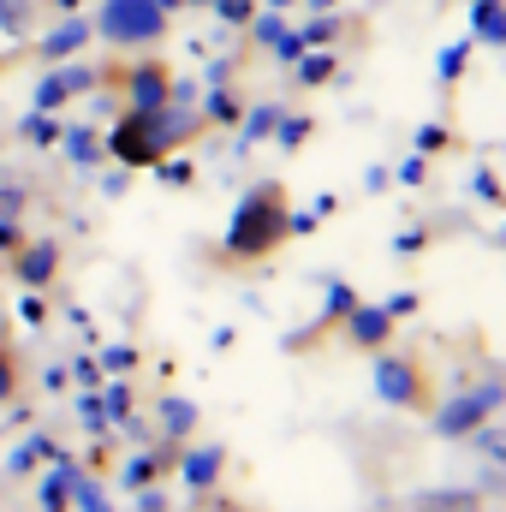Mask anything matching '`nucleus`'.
<instances>
[{"mask_svg": "<svg viewBox=\"0 0 506 512\" xmlns=\"http://www.w3.org/2000/svg\"><path fill=\"white\" fill-rule=\"evenodd\" d=\"M18 274H24V280H48V274H54V251H48V245L24 251V262H18Z\"/></svg>", "mask_w": 506, "mask_h": 512, "instance_id": "9b49d317", "label": "nucleus"}, {"mask_svg": "<svg viewBox=\"0 0 506 512\" xmlns=\"http://www.w3.org/2000/svg\"><path fill=\"white\" fill-rule=\"evenodd\" d=\"M215 465H221V453H203V459L191 465V477H197V483H209V477H215Z\"/></svg>", "mask_w": 506, "mask_h": 512, "instance_id": "aec40b11", "label": "nucleus"}, {"mask_svg": "<svg viewBox=\"0 0 506 512\" xmlns=\"http://www.w3.org/2000/svg\"><path fill=\"white\" fill-rule=\"evenodd\" d=\"M155 6H161V12H167V6H179V0H155Z\"/></svg>", "mask_w": 506, "mask_h": 512, "instance_id": "5701e85b", "label": "nucleus"}, {"mask_svg": "<svg viewBox=\"0 0 506 512\" xmlns=\"http://www.w3.org/2000/svg\"><path fill=\"white\" fill-rule=\"evenodd\" d=\"M477 36L483 42H506V6L501 0H477Z\"/></svg>", "mask_w": 506, "mask_h": 512, "instance_id": "1a4fd4ad", "label": "nucleus"}, {"mask_svg": "<svg viewBox=\"0 0 506 512\" xmlns=\"http://www.w3.org/2000/svg\"><path fill=\"white\" fill-rule=\"evenodd\" d=\"M209 120H215V126H239L245 114H239V102H233L227 90H215V96H209Z\"/></svg>", "mask_w": 506, "mask_h": 512, "instance_id": "f8f14e48", "label": "nucleus"}, {"mask_svg": "<svg viewBox=\"0 0 506 512\" xmlns=\"http://www.w3.org/2000/svg\"><path fill=\"white\" fill-rule=\"evenodd\" d=\"M108 149H114V161H126V167H161V155H167V114H131L108 131Z\"/></svg>", "mask_w": 506, "mask_h": 512, "instance_id": "f03ea898", "label": "nucleus"}, {"mask_svg": "<svg viewBox=\"0 0 506 512\" xmlns=\"http://www.w3.org/2000/svg\"><path fill=\"white\" fill-rule=\"evenodd\" d=\"M24 18H30V0H0V30H24Z\"/></svg>", "mask_w": 506, "mask_h": 512, "instance_id": "ddd939ff", "label": "nucleus"}, {"mask_svg": "<svg viewBox=\"0 0 506 512\" xmlns=\"http://www.w3.org/2000/svg\"><path fill=\"white\" fill-rule=\"evenodd\" d=\"M387 334H393V316L387 310H358L352 316V340L358 346H387Z\"/></svg>", "mask_w": 506, "mask_h": 512, "instance_id": "6e6552de", "label": "nucleus"}, {"mask_svg": "<svg viewBox=\"0 0 506 512\" xmlns=\"http://www.w3.org/2000/svg\"><path fill=\"white\" fill-rule=\"evenodd\" d=\"M334 30H340V24H334V18H316V24H310V30H304V36H298V42H328V36H334Z\"/></svg>", "mask_w": 506, "mask_h": 512, "instance_id": "dca6fc26", "label": "nucleus"}, {"mask_svg": "<svg viewBox=\"0 0 506 512\" xmlns=\"http://www.w3.org/2000/svg\"><path fill=\"white\" fill-rule=\"evenodd\" d=\"M215 12H221L227 24H245V18H251V0H215Z\"/></svg>", "mask_w": 506, "mask_h": 512, "instance_id": "2eb2a0df", "label": "nucleus"}, {"mask_svg": "<svg viewBox=\"0 0 506 512\" xmlns=\"http://www.w3.org/2000/svg\"><path fill=\"white\" fill-rule=\"evenodd\" d=\"M316 6H334V0H316Z\"/></svg>", "mask_w": 506, "mask_h": 512, "instance_id": "a878e982", "label": "nucleus"}, {"mask_svg": "<svg viewBox=\"0 0 506 512\" xmlns=\"http://www.w3.org/2000/svg\"><path fill=\"white\" fill-rule=\"evenodd\" d=\"M274 126H280V108H262L251 120V137H262V131H274Z\"/></svg>", "mask_w": 506, "mask_h": 512, "instance_id": "412c9836", "label": "nucleus"}, {"mask_svg": "<svg viewBox=\"0 0 506 512\" xmlns=\"http://www.w3.org/2000/svg\"><path fill=\"white\" fill-rule=\"evenodd\" d=\"M280 137H286V143H304V137H310V120H286Z\"/></svg>", "mask_w": 506, "mask_h": 512, "instance_id": "4be33fe9", "label": "nucleus"}, {"mask_svg": "<svg viewBox=\"0 0 506 512\" xmlns=\"http://www.w3.org/2000/svg\"><path fill=\"white\" fill-rule=\"evenodd\" d=\"M84 84H90V72H78V66H66L60 78H48V84H42V96H36V108L48 114V108H60V102H66L72 90H84Z\"/></svg>", "mask_w": 506, "mask_h": 512, "instance_id": "0eeeda50", "label": "nucleus"}, {"mask_svg": "<svg viewBox=\"0 0 506 512\" xmlns=\"http://www.w3.org/2000/svg\"><path fill=\"white\" fill-rule=\"evenodd\" d=\"M72 155H78V161H96V137H90V131H72Z\"/></svg>", "mask_w": 506, "mask_h": 512, "instance_id": "f3484780", "label": "nucleus"}, {"mask_svg": "<svg viewBox=\"0 0 506 512\" xmlns=\"http://www.w3.org/2000/svg\"><path fill=\"white\" fill-rule=\"evenodd\" d=\"M465 60H471V48H465V42H459V48H447V54H441V78H459V72H465Z\"/></svg>", "mask_w": 506, "mask_h": 512, "instance_id": "4468645a", "label": "nucleus"}, {"mask_svg": "<svg viewBox=\"0 0 506 512\" xmlns=\"http://www.w3.org/2000/svg\"><path fill=\"white\" fill-rule=\"evenodd\" d=\"M167 102H173V72L155 66V60L131 66L126 72V108L131 114H167Z\"/></svg>", "mask_w": 506, "mask_h": 512, "instance_id": "20e7f679", "label": "nucleus"}, {"mask_svg": "<svg viewBox=\"0 0 506 512\" xmlns=\"http://www.w3.org/2000/svg\"><path fill=\"white\" fill-rule=\"evenodd\" d=\"M381 399L387 405H423V393H429V382H423V370L417 364H405V358H381Z\"/></svg>", "mask_w": 506, "mask_h": 512, "instance_id": "39448f33", "label": "nucleus"}, {"mask_svg": "<svg viewBox=\"0 0 506 512\" xmlns=\"http://www.w3.org/2000/svg\"><path fill=\"white\" fill-rule=\"evenodd\" d=\"M48 6H78V0H48Z\"/></svg>", "mask_w": 506, "mask_h": 512, "instance_id": "393cba45", "label": "nucleus"}, {"mask_svg": "<svg viewBox=\"0 0 506 512\" xmlns=\"http://www.w3.org/2000/svg\"><path fill=\"white\" fill-rule=\"evenodd\" d=\"M12 387H18V370H12V358L0 352V399H12Z\"/></svg>", "mask_w": 506, "mask_h": 512, "instance_id": "a211bd4d", "label": "nucleus"}, {"mask_svg": "<svg viewBox=\"0 0 506 512\" xmlns=\"http://www.w3.org/2000/svg\"><path fill=\"white\" fill-rule=\"evenodd\" d=\"M24 137H36V143H48V137H54V120H42V114H36V120H24Z\"/></svg>", "mask_w": 506, "mask_h": 512, "instance_id": "6ab92c4d", "label": "nucleus"}, {"mask_svg": "<svg viewBox=\"0 0 506 512\" xmlns=\"http://www.w3.org/2000/svg\"><path fill=\"white\" fill-rule=\"evenodd\" d=\"M84 36H90V24H84V18H66V24L42 42V54H48V60H66V54H78V48H84Z\"/></svg>", "mask_w": 506, "mask_h": 512, "instance_id": "423d86ee", "label": "nucleus"}, {"mask_svg": "<svg viewBox=\"0 0 506 512\" xmlns=\"http://www.w3.org/2000/svg\"><path fill=\"white\" fill-rule=\"evenodd\" d=\"M292 233V209H286V185H256L245 191V203L233 209V227H227V256L233 262H262L286 245Z\"/></svg>", "mask_w": 506, "mask_h": 512, "instance_id": "f257e3e1", "label": "nucleus"}, {"mask_svg": "<svg viewBox=\"0 0 506 512\" xmlns=\"http://www.w3.org/2000/svg\"><path fill=\"white\" fill-rule=\"evenodd\" d=\"M334 66H340L334 54H304V60H298V78H304V84H328Z\"/></svg>", "mask_w": 506, "mask_h": 512, "instance_id": "9d476101", "label": "nucleus"}, {"mask_svg": "<svg viewBox=\"0 0 506 512\" xmlns=\"http://www.w3.org/2000/svg\"><path fill=\"white\" fill-rule=\"evenodd\" d=\"M197 6H215V0H197Z\"/></svg>", "mask_w": 506, "mask_h": 512, "instance_id": "bb28decb", "label": "nucleus"}, {"mask_svg": "<svg viewBox=\"0 0 506 512\" xmlns=\"http://www.w3.org/2000/svg\"><path fill=\"white\" fill-rule=\"evenodd\" d=\"M167 30V12L155 0H108L102 6V36L108 42H155Z\"/></svg>", "mask_w": 506, "mask_h": 512, "instance_id": "7ed1b4c3", "label": "nucleus"}, {"mask_svg": "<svg viewBox=\"0 0 506 512\" xmlns=\"http://www.w3.org/2000/svg\"><path fill=\"white\" fill-rule=\"evenodd\" d=\"M268 6H274V12H280V6H292V0H268Z\"/></svg>", "mask_w": 506, "mask_h": 512, "instance_id": "b1692460", "label": "nucleus"}]
</instances>
